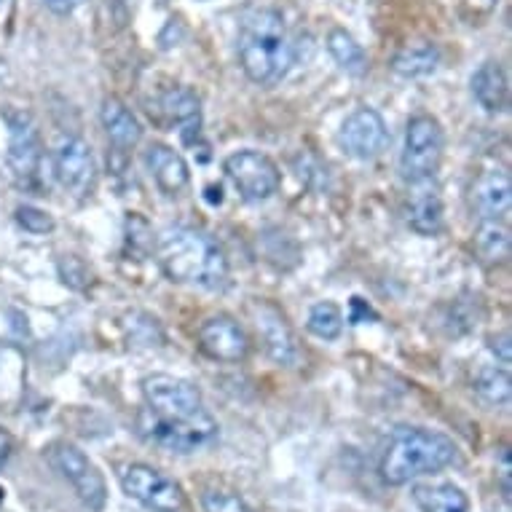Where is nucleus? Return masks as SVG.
<instances>
[{"label": "nucleus", "instance_id": "nucleus-1", "mask_svg": "<svg viewBox=\"0 0 512 512\" xmlns=\"http://www.w3.org/2000/svg\"><path fill=\"white\" fill-rule=\"evenodd\" d=\"M164 274L180 285L220 290L228 282V261L218 242L196 228H167L156 244Z\"/></svg>", "mask_w": 512, "mask_h": 512}, {"label": "nucleus", "instance_id": "nucleus-2", "mask_svg": "<svg viewBox=\"0 0 512 512\" xmlns=\"http://www.w3.org/2000/svg\"><path fill=\"white\" fill-rule=\"evenodd\" d=\"M293 43L282 14L274 9L250 11L239 30V62L252 84L274 86L293 65Z\"/></svg>", "mask_w": 512, "mask_h": 512}, {"label": "nucleus", "instance_id": "nucleus-3", "mask_svg": "<svg viewBox=\"0 0 512 512\" xmlns=\"http://www.w3.org/2000/svg\"><path fill=\"white\" fill-rule=\"evenodd\" d=\"M456 462L454 440L443 432L421 427H400L389 440L381 459V478L389 486H405L421 475H435Z\"/></svg>", "mask_w": 512, "mask_h": 512}, {"label": "nucleus", "instance_id": "nucleus-4", "mask_svg": "<svg viewBox=\"0 0 512 512\" xmlns=\"http://www.w3.org/2000/svg\"><path fill=\"white\" fill-rule=\"evenodd\" d=\"M137 427L148 443L159 445L172 454H194L204 445H210L218 435V424L207 411H199L185 421H164L143 408L137 416Z\"/></svg>", "mask_w": 512, "mask_h": 512}, {"label": "nucleus", "instance_id": "nucleus-5", "mask_svg": "<svg viewBox=\"0 0 512 512\" xmlns=\"http://www.w3.org/2000/svg\"><path fill=\"white\" fill-rule=\"evenodd\" d=\"M443 159V129L432 116H416L405 132L400 172L408 183H424L435 175Z\"/></svg>", "mask_w": 512, "mask_h": 512}, {"label": "nucleus", "instance_id": "nucleus-6", "mask_svg": "<svg viewBox=\"0 0 512 512\" xmlns=\"http://www.w3.org/2000/svg\"><path fill=\"white\" fill-rule=\"evenodd\" d=\"M143 395L145 408L164 421H185L204 411L199 389L183 378L167 376V373H153L145 378Z\"/></svg>", "mask_w": 512, "mask_h": 512}, {"label": "nucleus", "instance_id": "nucleus-7", "mask_svg": "<svg viewBox=\"0 0 512 512\" xmlns=\"http://www.w3.org/2000/svg\"><path fill=\"white\" fill-rule=\"evenodd\" d=\"M121 488L151 512H180L185 504L183 491L175 480L148 464H129L121 472Z\"/></svg>", "mask_w": 512, "mask_h": 512}, {"label": "nucleus", "instance_id": "nucleus-8", "mask_svg": "<svg viewBox=\"0 0 512 512\" xmlns=\"http://www.w3.org/2000/svg\"><path fill=\"white\" fill-rule=\"evenodd\" d=\"M51 467L68 480L70 486L76 488L78 499L89 507V510H102L105 507V480H102L100 470L86 459L84 451H78L76 445L57 443L51 445L49 451Z\"/></svg>", "mask_w": 512, "mask_h": 512}, {"label": "nucleus", "instance_id": "nucleus-9", "mask_svg": "<svg viewBox=\"0 0 512 512\" xmlns=\"http://www.w3.org/2000/svg\"><path fill=\"white\" fill-rule=\"evenodd\" d=\"M226 175L236 185V191L247 202H263L277 194L279 169L277 164L258 151H239L226 159Z\"/></svg>", "mask_w": 512, "mask_h": 512}, {"label": "nucleus", "instance_id": "nucleus-10", "mask_svg": "<svg viewBox=\"0 0 512 512\" xmlns=\"http://www.w3.org/2000/svg\"><path fill=\"white\" fill-rule=\"evenodd\" d=\"M54 172L62 188L76 199H86L97 183V164L92 148L81 137H65L54 151Z\"/></svg>", "mask_w": 512, "mask_h": 512}, {"label": "nucleus", "instance_id": "nucleus-11", "mask_svg": "<svg viewBox=\"0 0 512 512\" xmlns=\"http://www.w3.org/2000/svg\"><path fill=\"white\" fill-rule=\"evenodd\" d=\"M9 126V167L19 185L33 188V185H38V172H41L43 164V145L38 129L25 113L9 116Z\"/></svg>", "mask_w": 512, "mask_h": 512}, {"label": "nucleus", "instance_id": "nucleus-12", "mask_svg": "<svg viewBox=\"0 0 512 512\" xmlns=\"http://www.w3.org/2000/svg\"><path fill=\"white\" fill-rule=\"evenodd\" d=\"M387 137V124H384L381 113L373 108H360L354 110L352 116L344 121V126H341V132H338V145L344 148L346 156L368 161L384 151Z\"/></svg>", "mask_w": 512, "mask_h": 512}, {"label": "nucleus", "instance_id": "nucleus-13", "mask_svg": "<svg viewBox=\"0 0 512 512\" xmlns=\"http://www.w3.org/2000/svg\"><path fill=\"white\" fill-rule=\"evenodd\" d=\"M199 346L212 360L239 362L250 352V338L234 317L215 314V317L204 319V325L199 328Z\"/></svg>", "mask_w": 512, "mask_h": 512}, {"label": "nucleus", "instance_id": "nucleus-14", "mask_svg": "<svg viewBox=\"0 0 512 512\" xmlns=\"http://www.w3.org/2000/svg\"><path fill=\"white\" fill-rule=\"evenodd\" d=\"M252 314H255V328H258V336H261L266 352L277 365H287L293 368L301 352H298V344H295V336L290 325L285 322V317L279 314L274 306L269 303H258L252 306Z\"/></svg>", "mask_w": 512, "mask_h": 512}, {"label": "nucleus", "instance_id": "nucleus-15", "mask_svg": "<svg viewBox=\"0 0 512 512\" xmlns=\"http://www.w3.org/2000/svg\"><path fill=\"white\" fill-rule=\"evenodd\" d=\"M512 183L507 172H486L472 185V207L480 220H502L510 215Z\"/></svg>", "mask_w": 512, "mask_h": 512}, {"label": "nucleus", "instance_id": "nucleus-16", "mask_svg": "<svg viewBox=\"0 0 512 512\" xmlns=\"http://www.w3.org/2000/svg\"><path fill=\"white\" fill-rule=\"evenodd\" d=\"M145 161H148L153 180H156V185H159L164 194H183L185 185L191 180V172H188V164H185V159L175 148H169V145H151L148 153H145Z\"/></svg>", "mask_w": 512, "mask_h": 512}, {"label": "nucleus", "instance_id": "nucleus-17", "mask_svg": "<svg viewBox=\"0 0 512 512\" xmlns=\"http://www.w3.org/2000/svg\"><path fill=\"white\" fill-rule=\"evenodd\" d=\"M159 108L172 124L180 126L185 143H191V135H199V126H202V102H199V97L191 89L172 86V89L161 94Z\"/></svg>", "mask_w": 512, "mask_h": 512}, {"label": "nucleus", "instance_id": "nucleus-18", "mask_svg": "<svg viewBox=\"0 0 512 512\" xmlns=\"http://www.w3.org/2000/svg\"><path fill=\"white\" fill-rule=\"evenodd\" d=\"M413 185H416V191L408 199V223H411L416 234L435 236L443 228V202H440V194H437L435 185H429V180Z\"/></svg>", "mask_w": 512, "mask_h": 512}, {"label": "nucleus", "instance_id": "nucleus-19", "mask_svg": "<svg viewBox=\"0 0 512 512\" xmlns=\"http://www.w3.org/2000/svg\"><path fill=\"white\" fill-rule=\"evenodd\" d=\"M100 118H102V129L108 132L110 143L116 145V148L129 151V148H135V145L140 143V137H143L140 121L132 116V110L126 108L121 100L108 97V100L102 102Z\"/></svg>", "mask_w": 512, "mask_h": 512}, {"label": "nucleus", "instance_id": "nucleus-20", "mask_svg": "<svg viewBox=\"0 0 512 512\" xmlns=\"http://www.w3.org/2000/svg\"><path fill=\"white\" fill-rule=\"evenodd\" d=\"M411 499L421 512H470V499L454 483H416Z\"/></svg>", "mask_w": 512, "mask_h": 512}, {"label": "nucleus", "instance_id": "nucleus-21", "mask_svg": "<svg viewBox=\"0 0 512 512\" xmlns=\"http://www.w3.org/2000/svg\"><path fill=\"white\" fill-rule=\"evenodd\" d=\"M472 94L480 102V108H486L488 113H499L507 108L510 100V89H507V76L496 62H486L483 68L472 76Z\"/></svg>", "mask_w": 512, "mask_h": 512}, {"label": "nucleus", "instance_id": "nucleus-22", "mask_svg": "<svg viewBox=\"0 0 512 512\" xmlns=\"http://www.w3.org/2000/svg\"><path fill=\"white\" fill-rule=\"evenodd\" d=\"M437 62H440V51H437L435 43L421 41L413 43V46H405L392 62V70L403 78H419L432 73L437 68Z\"/></svg>", "mask_w": 512, "mask_h": 512}, {"label": "nucleus", "instance_id": "nucleus-23", "mask_svg": "<svg viewBox=\"0 0 512 512\" xmlns=\"http://www.w3.org/2000/svg\"><path fill=\"white\" fill-rule=\"evenodd\" d=\"M475 247L486 263H504L510 258V231L499 220H483L475 236Z\"/></svg>", "mask_w": 512, "mask_h": 512}, {"label": "nucleus", "instance_id": "nucleus-24", "mask_svg": "<svg viewBox=\"0 0 512 512\" xmlns=\"http://www.w3.org/2000/svg\"><path fill=\"white\" fill-rule=\"evenodd\" d=\"M328 51L333 54L338 65L349 73V76H362L368 70V57L352 35L344 33V30H333L328 38Z\"/></svg>", "mask_w": 512, "mask_h": 512}, {"label": "nucleus", "instance_id": "nucleus-25", "mask_svg": "<svg viewBox=\"0 0 512 512\" xmlns=\"http://www.w3.org/2000/svg\"><path fill=\"white\" fill-rule=\"evenodd\" d=\"M475 392L480 400L488 405H507L510 403V373L504 368H483L475 378Z\"/></svg>", "mask_w": 512, "mask_h": 512}, {"label": "nucleus", "instance_id": "nucleus-26", "mask_svg": "<svg viewBox=\"0 0 512 512\" xmlns=\"http://www.w3.org/2000/svg\"><path fill=\"white\" fill-rule=\"evenodd\" d=\"M309 330L317 338H325V341H336L344 330V317H341V309L336 303H317L314 309L309 311Z\"/></svg>", "mask_w": 512, "mask_h": 512}, {"label": "nucleus", "instance_id": "nucleus-27", "mask_svg": "<svg viewBox=\"0 0 512 512\" xmlns=\"http://www.w3.org/2000/svg\"><path fill=\"white\" fill-rule=\"evenodd\" d=\"M204 512H250V507L231 491H220V488H210L202 496Z\"/></svg>", "mask_w": 512, "mask_h": 512}, {"label": "nucleus", "instance_id": "nucleus-28", "mask_svg": "<svg viewBox=\"0 0 512 512\" xmlns=\"http://www.w3.org/2000/svg\"><path fill=\"white\" fill-rule=\"evenodd\" d=\"M17 223L25 231H30V234H49V231H54V220L43 210H35V207H19Z\"/></svg>", "mask_w": 512, "mask_h": 512}, {"label": "nucleus", "instance_id": "nucleus-29", "mask_svg": "<svg viewBox=\"0 0 512 512\" xmlns=\"http://www.w3.org/2000/svg\"><path fill=\"white\" fill-rule=\"evenodd\" d=\"M59 274H62V279H65V285L70 287H81V282L73 277H86V269L81 266V261H76V258H68V261L59 263Z\"/></svg>", "mask_w": 512, "mask_h": 512}, {"label": "nucleus", "instance_id": "nucleus-30", "mask_svg": "<svg viewBox=\"0 0 512 512\" xmlns=\"http://www.w3.org/2000/svg\"><path fill=\"white\" fill-rule=\"evenodd\" d=\"M368 317L376 319V311L370 309V306H365L362 298H352V314H349V322H352V325H360L362 319H368Z\"/></svg>", "mask_w": 512, "mask_h": 512}, {"label": "nucleus", "instance_id": "nucleus-31", "mask_svg": "<svg viewBox=\"0 0 512 512\" xmlns=\"http://www.w3.org/2000/svg\"><path fill=\"white\" fill-rule=\"evenodd\" d=\"M491 352L499 354V360H502L504 365H510V336L504 333V336L499 338H491Z\"/></svg>", "mask_w": 512, "mask_h": 512}, {"label": "nucleus", "instance_id": "nucleus-32", "mask_svg": "<svg viewBox=\"0 0 512 512\" xmlns=\"http://www.w3.org/2000/svg\"><path fill=\"white\" fill-rule=\"evenodd\" d=\"M499 478H502V496L510 502L512 486H510V454L502 451V470H499Z\"/></svg>", "mask_w": 512, "mask_h": 512}, {"label": "nucleus", "instance_id": "nucleus-33", "mask_svg": "<svg viewBox=\"0 0 512 512\" xmlns=\"http://www.w3.org/2000/svg\"><path fill=\"white\" fill-rule=\"evenodd\" d=\"M494 6L496 0H464V9H472V19L483 17V14H488Z\"/></svg>", "mask_w": 512, "mask_h": 512}, {"label": "nucleus", "instance_id": "nucleus-34", "mask_svg": "<svg viewBox=\"0 0 512 512\" xmlns=\"http://www.w3.org/2000/svg\"><path fill=\"white\" fill-rule=\"evenodd\" d=\"M84 0H46V6L51 11H57V14H70V11H76Z\"/></svg>", "mask_w": 512, "mask_h": 512}, {"label": "nucleus", "instance_id": "nucleus-35", "mask_svg": "<svg viewBox=\"0 0 512 512\" xmlns=\"http://www.w3.org/2000/svg\"><path fill=\"white\" fill-rule=\"evenodd\" d=\"M11 454V437L0 429V467L6 464V459H9Z\"/></svg>", "mask_w": 512, "mask_h": 512}, {"label": "nucleus", "instance_id": "nucleus-36", "mask_svg": "<svg viewBox=\"0 0 512 512\" xmlns=\"http://www.w3.org/2000/svg\"><path fill=\"white\" fill-rule=\"evenodd\" d=\"M0 3H3V0H0Z\"/></svg>", "mask_w": 512, "mask_h": 512}]
</instances>
